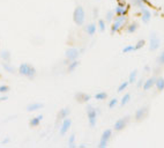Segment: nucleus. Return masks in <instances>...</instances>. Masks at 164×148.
<instances>
[{
    "label": "nucleus",
    "instance_id": "1",
    "mask_svg": "<svg viewBox=\"0 0 164 148\" xmlns=\"http://www.w3.org/2000/svg\"><path fill=\"white\" fill-rule=\"evenodd\" d=\"M19 73H20L22 77H26V78L30 79V80L35 79L36 74H37L36 68H35L31 64H28V62H23V64H21V65L19 66Z\"/></svg>",
    "mask_w": 164,
    "mask_h": 148
},
{
    "label": "nucleus",
    "instance_id": "2",
    "mask_svg": "<svg viewBox=\"0 0 164 148\" xmlns=\"http://www.w3.org/2000/svg\"><path fill=\"white\" fill-rule=\"evenodd\" d=\"M127 22V16L126 15H116V18L113 19L112 26H111V34H116L117 31H119L121 28H124Z\"/></svg>",
    "mask_w": 164,
    "mask_h": 148
},
{
    "label": "nucleus",
    "instance_id": "3",
    "mask_svg": "<svg viewBox=\"0 0 164 148\" xmlns=\"http://www.w3.org/2000/svg\"><path fill=\"white\" fill-rule=\"evenodd\" d=\"M86 20V13L82 6H76V8L73 12V21L76 26H83Z\"/></svg>",
    "mask_w": 164,
    "mask_h": 148
},
{
    "label": "nucleus",
    "instance_id": "4",
    "mask_svg": "<svg viewBox=\"0 0 164 148\" xmlns=\"http://www.w3.org/2000/svg\"><path fill=\"white\" fill-rule=\"evenodd\" d=\"M99 113V110L94 108L93 105H88L87 106V116H88V120L90 127H95L96 120H97V115Z\"/></svg>",
    "mask_w": 164,
    "mask_h": 148
},
{
    "label": "nucleus",
    "instance_id": "5",
    "mask_svg": "<svg viewBox=\"0 0 164 148\" xmlns=\"http://www.w3.org/2000/svg\"><path fill=\"white\" fill-rule=\"evenodd\" d=\"M80 56V50L78 48H68L65 52V57H66V60L68 61H73L76 60Z\"/></svg>",
    "mask_w": 164,
    "mask_h": 148
},
{
    "label": "nucleus",
    "instance_id": "6",
    "mask_svg": "<svg viewBox=\"0 0 164 148\" xmlns=\"http://www.w3.org/2000/svg\"><path fill=\"white\" fill-rule=\"evenodd\" d=\"M111 137H112V131L111 130H105L102 133V137H101V141H99V145H98V147L101 148H104L108 146V142L110 141L111 139Z\"/></svg>",
    "mask_w": 164,
    "mask_h": 148
},
{
    "label": "nucleus",
    "instance_id": "7",
    "mask_svg": "<svg viewBox=\"0 0 164 148\" xmlns=\"http://www.w3.org/2000/svg\"><path fill=\"white\" fill-rule=\"evenodd\" d=\"M160 46H161V41H160V38L157 37V35H156L155 33L151 34L150 39H149V50H150V51H156Z\"/></svg>",
    "mask_w": 164,
    "mask_h": 148
},
{
    "label": "nucleus",
    "instance_id": "8",
    "mask_svg": "<svg viewBox=\"0 0 164 148\" xmlns=\"http://www.w3.org/2000/svg\"><path fill=\"white\" fill-rule=\"evenodd\" d=\"M148 111H149V108H148V106L140 108L138 111L135 112V116H134L135 120H137V122H141V120H143V119L148 116Z\"/></svg>",
    "mask_w": 164,
    "mask_h": 148
},
{
    "label": "nucleus",
    "instance_id": "9",
    "mask_svg": "<svg viewBox=\"0 0 164 148\" xmlns=\"http://www.w3.org/2000/svg\"><path fill=\"white\" fill-rule=\"evenodd\" d=\"M130 120V117H125V118H120V119H118L117 122L114 123V126H113V129L114 131H122L126 126H127V123Z\"/></svg>",
    "mask_w": 164,
    "mask_h": 148
},
{
    "label": "nucleus",
    "instance_id": "10",
    "mask_svg": "<svg viewBox=\"0 0 164 148\" xmlns=\"http://www.w3.org/2000/svg\"><path fill=\"white\" fill-rule=\"evenodd\" d=\"M70 126H72V120L69 119L68 117L67 118H65V119H62V123H61V126H60V135L61 137H64L68 130L70 129Z\"/></svg>",
    "mask_w": 164,
    "mask_h": 148
},
{
    "label": "nucleus",
    "instance_id": "11",
    "mask_svg": "<svg viewBox=\"0 0 164 148\" xmlns=\"http://www.w3.org/2000/svg\"><path fill=\"white\" fill-rule=\"evenodd\" d=\"M127 12H128L127 4H125V5L118 4V5L116 6V8H114V14H116V15H126Z\"/></svg>",
    "mask_w": 164,
    "mask_h": 148
},
{
    "label": "nucleus",
    "instance_id": "12",
    "mask_svg": "<svg viewBox=\"0 0 164 148\" xmlns=\"http://www.w3.org/2000/svg\"><path fill=\"white\" fill-rule=\"evenodd\" d=\"M44 108L43 103H39V102H35V103H30V104L27 105V111L29 112H34V111H37V110H41Z\"/></svg>",
    "mask_w": 164,
    "mask_h": 148
},
{
    "label": "nucleus",
    "instance_id": "13",
    "mask_svg": "<svg viewBox=\"0 0 164 148\" xmlns=\"http://www.w3.org/2000/svg\"><path fill=\"white\" fill-rule=\"evenodd\" d=\"M150 19H151V12L148 8L142 9L141 10V20H142V22L147 25V23H149Z\"/></svg>",
    "mask_w": 164,
    "mask_h": 148
},
{
    "label": "nucleus",
    "instance_id": "14",
    "mask_svg": "<svg viewBox=\"0 0 164 148\" xmlns=\"http://www.w3.org/2000/svg\"><path fill=\"white\" fill-rule=\"evenodd\" d=\"M90 98H91V96L86 94V93H78V94H75V100L78 101L79 103H87Z\"/></svg>",
    "mask_w": 164,
    "mask_h": 148
},
{
    "label": "nucleus",
    "instance_id": "15",
    "mask_svg": "<svg viewBox=\"0 0 164 148\" xmlns=\"http://www.w3.org/2000/svg\"><path fill=\"white\" fill-rule=\"evenodd\" d=\"M155 81H156V77H151V78H149L146 80V82L142 85V87H143V90H150L151 88L155 86Z\"/></svg>",
    "mask_w": 164,
    "mask_h": 148
},
{
    "label": "nucleus",
    "instance_id": "16",
    "mask_svg": "<svg viewBox=\"0 0 164 148\" xmlns=\"http://www.w3.org/2000/svg\"><path fill=\"white\" fill-rule=\"evenodd\" d=\"M130 1L134 7L141 9V10L145 9V8H147V7H146V0H130Z\"/></svg>",
    "mask_w": 164,
    "mask_h": 148
},
{
    "label": "nucleus",
    "instance_id": "17",
    "mask_svg": "<svg viewBox=\"0 0 164 148\" xmlns=\"http://www.w3.org/2000/svg\"><path fill=\"white\" fill-rule=\"evenodd\" d=\"M85 30H86V33L89 36L95 35L96 31H97V25H96V23H89V25L85 28Z\"/></svg>",
    "mask_w": 164,
    "mask_h": 148
},
{
    "label": "nucleus",
    "instance_id": "18",
    "mask_svg": "<svg viewBox=\"0 0 164 148\" xmlns=\"http://www.w3.org/2000/svg\"><path fill=\"white\" fill-rule=\"evenodd\" d=\"M155 87L158 91H162L164 90V78L163 77H156L155 81Z\"/></svg>",
    "mask_w": 164,
    "mask_h": 148
},
{
    "label": "nucleus",
    "instance_id": "19",
    "mask_svg": "<svg viewBox=\"0 0 164 148\" xmlns=\"http://www.w3.org/2000/svg\"><path fill=\"white\" fill-rule=\"evenodd\" d=\"M42 119H43V115H38L37 117H34V118H31V119H30L29 125H30L31 127H36V126H38V125L41 124Z\"/></svg>",
    "mask_w": 164,
    "mask_h": 148
},
{
    "label": "nucleus",
    "instance_id": "20",
    "mask_svg": "<svg viewBox=\"0 0 164 148\" xmlns=\"http://www.w3.org/2000/svg\"><path fill=\"white\" fill-rule=\"evenodd\" d=\"M69 113H70V110H69V108H64V109H61L60 111L58 112V119H65V118H67L69 116Z\"/></svg>",
    "mask_w": 164,
    "mask_h": 148
},
{
    "label": "nucleus",
    "instance_id": "21",
    "mask_svg": "<svg viewBox=\"0 0 164 148\" xmlns=\"http://www.w3.org/2000/svg\"><path fill=\"white\" fill-rule=\"evenodd\" d=\"M138 28H139L138 22H132V23H130V25L127 26V28H126V33H127V34H134V33L138 30Z\"/></svg>",
    "mask_w": 164,
    "mask_h": 148
},
{
    "label": "nucleus",
    "instance_id": "22",
    "mask_svg": "<svg viewBox=\"0 0 164 148\" xmlns=\"http://www.w3.org/2000/svg\"><path fill=\"white\" fill-rule=\"evenodd\" d=\"M2 68L6 71V72H8V73H12V74L15 73V68L13 67V65L10 64V61H9V62L8 61H4V62H2Z\"/></svg>",
    "mask_w": 164,
    "mask_h": 148
},
{
    "label": "nucleus",
    "instance_id": "23",
    "mask_svg": "<svg viewBox=\"0 0 164 148\" xmlns=\"http://www.w3.org/2000/svg\"><path fill=\"white\" fill-rule=\"evenodd\" d=\"M80 65V61L76 59V60H73V61H69L68 64V67H67V72L68 73H72L74 70H76L78 68V66Z\"/></svg>",
    "mask_w": 164,
    "mask_h": 148
},
{
    "label": "nucleus",
    "instance_id": "24",
    "mask_svg": "<svg viewBox=\"0 0 164 148\" xmlns=\"http://www.w3.org/2000/svg\"><path fill=\"white\" fill-rule=\"evenodd\" d=\"M0 58L4 61H10V52L8 50H1L0 51Z\"/></svg>",
    "mask_w": 164,
    "mask_h": 148
},
{
    "label": "nucleus",
    "instance_id": "25",
    "mask_svg": "<svg viewBox=\"0 0 164 148\" xmlns=\"http://www.w3.org/2000/svg\"><path fill=\"white\" fill-rule=\"evenodd\" d=\"M97 29H98L101 33L105 31V29H106V22H105V20H98V22H97Z\"/></svg>",
    "mask_w": 164,
    "mask_h": 148
},
{
    "label": "nucleus",
    "instance_id": "26",
    "mask_svg": "<svg viewBox=\"0 0 164 148\" xmlns=\"http://www.w3.org/2000/svg\"><path fill=\"white\" fill-rule=\"evenodd\" d=\"M94 97H95L97 101H104V100L108 98V94H106L105 91H101V93H97Z\"/></svg>",
    "mask_w": 164,
    "mask_h": 148
},
{
    "label": "nucleus",
    "instance_id": "27",
    "mask_svg": "<svg viewBox=\"0 0 164 148\" xmlns=\"http://www.w3.org/2000/svg\"><path fill=\"white\" fill-rule=\"evenodd\" d=\"M137 75H138V70H134L131 72L130 77H128V82L130 83H134L137 80Z\"/></svg>",
    "mask_w": 164,
    "mask_h": 148
},
{
    "label": "nucleus",
    "instance_id": "28",
    "mask_svg": "<svg viewBox=\"0 0 164 148\" xmlns=\"http://www.w3.org/2000/svg\"><path fill=\"white\" fill-rule=\"evenodd\" d=\"M116 16V14H114V10H109L108 13H106V16H105V22H112L113 19Z\"/></svg>",
    "mask_w": 164,
    "mask_h": 148
},
{
    "label": "nucleus",
    "instance_id": "29",
    "mask_svg": "<svg viewBox=\"0 0 164 148\" xmlns=\"http://www.w3.org/2000/svg\"><path fill=\"white\" fill-rule=\"evenodd\" d=\"M131 100V94H125V95L122 96V98H121L120 101V105L121 106H124V105H126L128 102H130Z\"/></svg>",
    "mask_w": 164,
    "mask_h": 148
},
{
    "label": "nucleus",
    "instance_id": "30",
    "mask_svg": "<svg viewBox=\"0 0 164 148\" xmlns=\"http://www.w3.org/2000/svg\"><path fill=\"white\" fill-rule=\"evenodd\" d=\"M128 85H130V82H128V81H125V82H122L120 86L118 87L117 91H118V93H121V91H124V90H125L126 88L128 87Z\"/></svg>",
    "mask_w": 164,
    "mask_h": 148
},
{
    "label": "nucleus",
    "instance_id": "31",
    "mask_svg": "<svg viewBox=\"0 0 164 148\" xmlns=\"http://www.w3.org/2000/svg\"><path fill=\"white\" fill-rule=\"evenodd\" d=\"M133 51H135L134 45H127V46H125V48L122 49V53H130V52H133Z\"/></svg>",
    "mask_w": 164,
    "mask_h": 148
},
{
    "label": "nucleus",
    "instance_id": "32",
    "mask_svg": "<svg viewBox=\"0 0 164 148\" xmlns=\"http://www.w3.org/2000/svg\"><path fill=\"white\" fill-rule=\"evenodd\" d=\"M9 90H10V88L7 85H1L0 86V94H6V93H8Z\"/></svg>",
    "mask_w": 164,
    "mask_h": 148
},
{
    "label": "nucleus",
    "instance_id": "33",
    "mask_svg": "<svg viewBox=\"0 0 164 148\" xmlns=\"http://www.w3.org/2000/svg\"><path fill=\"white\" fill-rule=\"evenodd\" d=\"M74 144H75V134L73 133V134H70L68 139V146L69 147H74Z\"/></svg>",
    "mask_w": 164,
    "mask_h": 148
},
{
    "label": "nucleus",
    "instance_id": "34",
    "mask_svg": "<svg viewBox=\"0 0 164 148\" xmlns=\"http://www.w3.org/2000/svg\"><path fill=\"white\" fill-rule=\"evenodd\" d=\"M143 45H145V41H143V39H140V41H138V43L134 45L135 51H137V50H140V49H142V48H143Z\"/></svg>",
    "mask_w": 164,
    "mask_h": 148
},
{
    "label": "nucleus",
    "instance_id": "35",
    "mask_svg": "<svg viewBox=\"0 0 164 148\" xmlns=\"http://www.w3.org/2000/svg\"><path fill=\"white\" fill-rule=\"evenodd\" d=\"M157 62H158L160 65H164V51H162V53L158 56V58H157Z\"/></svg>",
    "mask_w": 164,
    "mask_h": 148
},
{
    "label": "nucleus",
    "instance_id": "36",
    "mask_svg": "<svg viewBox=\"0 0 164 148\" xmlns=\"http://www.w3.org/2000/svg\"><path fill=\"white\" fill-rule=\"evenodd\" d=\"M117 103H118V100H117V98H112V100L110 101V103H109V108H110V109H113V108L117 105Z\"/></svg>",
    "mask_w": 164,
    "mask_h": 148
},
{
    "label": "nucleus",
    "instance_id": "37",
    "mask_svg": "<svg viewBox=\"0 0 164 148\" xmlns=\"http://www.w3.org/2000/svg\"><path fill=\"white\" fill-rule=\"evenodd\" d=\"M8 100V96H1L0 97V102H5V101H7Z\"/></svg>",
    "mask_w": 164,
    "mask_h": 148
},
{
    "label": "nucleus",
    "instance_id": "38",
    "mask_svg": "<svg viewBox=\"0 0 164 148\" xmlns=\"http://www.w3.org/2000/svg\"><path fill=\"white\" fill-rule=\"evenodd\" d=\"M118 1V4H120V5H125L126 4V0H117Z\"/></svg>",
    "mask_w": 164,
    "mask_h": 148
},
{
    "label": "nucleus",
    "instance_id": "39",
    "mask_svg": "<svg viewBox=\"0 0 164 148\" xmlns=\"http://www.w3.org/2000/svg\"><path fill=\"white\" fill-rule=\"evenodd\" d=\"M9 141H10V139H9V138H6V139H4L2 144H7V142H9Z\"/></svg>",
    "mask_w": 164,
    "mask_h": 148
}]
</instances>
